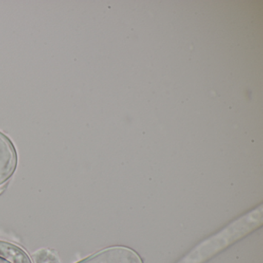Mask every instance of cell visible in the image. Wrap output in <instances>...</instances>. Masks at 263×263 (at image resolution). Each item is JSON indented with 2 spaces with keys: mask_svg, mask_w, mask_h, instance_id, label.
Here are the masks:
<instances>
[{
  "mask_svg": "<svg viewBox=\"0 0 263 263\" xmlns=\"http://www.w3.org/2000/svg\"><path fill=\"white\" fill-rule=\"evenodd\" d=\"M76 263H143L141 257L132 249L113 246L99 251Z\"/></svg>",
  "mask_w": 263,
  "mask_h": 263,
  "instance_id": "cell-1",
  "label": "cell"
},
{
  "mask_svg": "<svg viewBox=\"0 0 263 263\" xmlns=\"http://www.w3.org/2000/svg\"><path fill=\"white\" fill-rule=\"evenodd\" d=\"M17 164L18 155L14 144L0 132V187L13 177Z\"/></svg>",
  "mask_w": 263,
  "mask_h": 263,
  "instance_id": "cell-2",
  "label": "cell"
},
{
  "mask_svg": "<svg viewBox=\"0 0 263 263\" xmlns=\"http://www.w3.org/2000/svg\"><path fill=\"white\" fill-rule=\"evenodd\" d=\"M0 263H33L30 255L17 245L0 240Z\"/></svg>",
  "mask_w": 263,
  "mask_h": 263,
  "instance_id": "cell-3",
  "label": "cell"
}]
</instances>
